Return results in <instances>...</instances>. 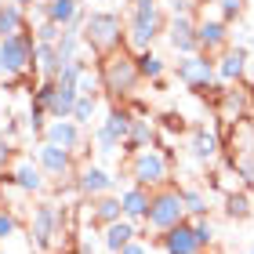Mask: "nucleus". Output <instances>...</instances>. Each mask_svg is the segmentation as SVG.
Instances as JSON below:
<instances>
[{
    "label": "nucleus",
    "mask_w": 254,
    "mask_h": 254,
    "mask_svg": "<svg viewBox=\"0 0 254 254\" xmlns=\"http://www.w3.org/2000/svg\"><path fill=\"white\" fill-rule=\"evenodd\" d=\"M87 207H91V222H98L102 229L106 225H113V222H120L124 218V203H120V196H98V200H87Z\"/></svg>",
    "instance_id": "f3484780"
},
{
    "label": "nucleus",
    "mask_w": 254,
    "mask_h": 254,
    "mask_svg": "<svg viewBox=\"0 0 254 254\" xmlns=\"http://www.w3.org/2000/svg\"><path fill=\"white\" fill-rule=\"evenodd\" d=\"M167 40H171V48H175L178 55H186V59H192V55L200 51V40H196V22H192L189 15H175V18H171Z\"/></svg>",
    "instance_id": "f8f14e48"
},
{
    "label": "nucleus",
    "mask_w": 254,
    "mask_h": 254,
    "mask_svg": "<svg viewBox=\"0 0 254 254\" xmlns=\"http://www.w3.org/2000/svg\"><path fill=\"white\" fill-rule=\"evenodd\" d=\"M37 164H40L44 175H51V178H73V175H76L73 153H69V149L51 145V142H40V145H37Z\"/></svg>",
    "instance_id": "1a4fd4ad"
},
{
    "label": "nucleus",
    "mask_w": 254,
    "mask_h": 254,
    "mask_svg": "<svg viewBox=\"0 0 254 254\" xmlns=\"http://www.w3.org/2000/svg\"><path fill=\"white\" fill-rule=\"evenodd\" d=\"M33 55H37V37L29 33H15V37L0 40V59H4V80L22 76L33 65Z\"/></svg>",
    "instance_id": "0eeeda50"
},
{
    "label": "nucleus",
    "mask_w": 254,
    "mask_h": 254,
    "mask_svg": "<svg viewBox=\"0 0 254 254\" xmlns=\"http://www.w3.org/2000/svg\"><path fill=\"white\" fill-rule=\"evenodd\" d=\"M189 149H192V156L196 160H214L218 156V149H222V142H218V134L214 131H207V127H196L192 138H189Z\"/></svg>",
    "instance_id": "4be33fe9"
},
{
    "label": "nucleus",
    "mask_w": 254,
    "mask_h": 254,
    "mask_svg": "<svg viewBox=\"0 0 254 254\" xmlns=\"http://www.w3.org/2000/svg\"><path fill=\"white\" fill-rule=\"evenodd\" d=\"M182 203H186V211L192 214V218H207V196L200 192V189H182Z\"/></svg>",
    "instance_id": "473e14b6"
},
{
    "label": "nucleus",
    "mask_w": 254,
    "mask_h": 254,
    "mask_svg": "<svg viewBox=\"0 0 254 254\" xmlns=\"http://www.w3.org/2000/svg\"><path fill=\"white\" fill-rule=\"evenodd\" d=\"M73 182H76V192L84 196V200H98V196H109L113 192V182H117V178H113L109 171L87 164V167H80L73 175Z\"/></svg>",
    "instance_id": "9b49d317"
},
{
    "label": "nucleus",
    "mask_w": 254,
    "mask_h": 254,
    "mask_svg": "<svg viewBox=\"0 0 254 254\" xmlns=\"http://www.w3.org/2000/svg\"><path fill=\"white\" fill-rule=\"evenodd\" d=\"M189 222H192V233H196V244H200V251H207V247H211L214 244V225L211 222H207V218H189Z\"/></svg>",
    "instance_id": "f704fd0d"
},
{
    "label": "nucleus",
    "mask_w": 254,
    "mask_h": 254,
    "mask_svg": "<svg viewBox=\"0 0 254 254\" xmlns=\"http://www.w3.org/2000/svg\"><path fill=\"white\" fill-rule=\"evenodd\" d=\"M33 69L44 76V80H55L62 69V59H59V48L55 44H37V55H33Z\"/></svg>",
    "instance_id": "412c9836"
},
{
    "label": "nucleus",
    "mask_w": 254,
    "mask_h": 254,
    "mask_svg": "<svg viewBox=\"0 0 254 254\" xmlns=\"http://www.w3.org/2000/svg\"><path fill=\"white\" fill-rule=\"evenodd\" d=\"M189 218L186 203H182V189L175 186H164V189H153V203H149V214H145V225L153 229V233L164 236L167 229L182 225Z\"/></svg>",
    "instance_id": "f03ea898"
},
{
    "label": "nucleus",
    "mask_w": 254,
    "mask_h": 254,
    "mask_svg": "<svg viewBox=\"0 0 254 254\" xmlns=\"http://www.w3.org/2000/svg\"><path fill=\"white\" fill-rule=\"evenodd\" d=\"M102 124H106L109 131L120 138V145H124V142H127V134H131V127H134V113H131V109H124V106H113V109H109V117L102 120Z\"/></svg>",
    "instance_id": "a878e982"
},
{
    "label": "nucleus",
    "mask_w": 254,
    "mask_h": 254,
    "mask_svg": "<svg viewBox=\"0 0 254 254\" xmlns=\"http://www.w3.org/2000/svg\"><path fill=\"white\" fill-rule=\"evenodd\" d=\"M244 69H247V51L236 48V51H225L222 55V62H218V76H222V80H240V76H244Z\"/></svg>",
    "instance_id": "bb28decb"
},
{
    "label": "nucleus",
    "mask_w": 254,
    "mask_h": 254,
    "mask_svg": "<svg viewBox=\"0 0 254 254\" xmlns=\"http://www.w3.org/2000/svg\"><path fill=\"white\" fill-rule=\"evenodd\" d=\"M247 113V91H222V120H240Z\"/></svg>",
    "instance_id": "cd10ccee"
},
{
    "label": "nucleus",
    "mask_w": 254,
    "mask_h": 254,
    "mask_svg": "<svg viewBox=\"0 0 254 254\" xmlns=\"http://www.w3.org/2000/svg\"><path fill=\"white\" fill-rule=\"evenodd\" d=\"M160 247H164V254H200V244H196V233H192L189 218L182 225L167 229V233L160 236Z\"/></svg>",
    "instance_id": "ddd939ff"
},
{
    "label": "nucleus",
    "mask_w": 254,
    "mask_h": 254,
    "mask_svg": "<svg viewBox=\"0 0 254 254\" xmlns=\"http://www.w3.org/2000/svg\"><path fill=\"white\" fill-rule=\"evenodd\" d=\"M0 76H4V59H0Z\"/></svg>",
    "instance_id": "c03bdc74"
},
{
    "label": "nucleus",
    "mask_w": 254,
    "mask_h": 254,
    "mask_svg": "<svg viewBox=\"0 0 254 254\" xmlns=\"http://www.w3.org/2000/svg\"><path fill=\"white\" fill-rule=\"evenodd\" d=\"M127 178H131V186L164 189L167 178H171V160L160 153V149H142V153H134L131 164H127Z\"/></svg>",
    "instance_id": "20e7f679"
},
{
    "label": "nucleus",
    "mask_w": 254,
    "mask_h": 254,
    "mask_svg": "<svg viewBox=\"0 0 254 254\" xmlns=\"http://www.w3.org/2000/svg\"><path fill=\"white\" fill-rule=\"evenodd\" d=\"M80 91L76 87H62L55 84V95H51V106H48V117L51 120H73V106H76Z\"/></svg>",
    "instance_id": "6ab92c4d"
},
{
    "label": "nucleus",
    "mask_w": 254,
    "mask_h": 254,
    "mask_svg": "<svg viewBox=\"0 0 254 254\" xmlns=\"http://www.w3.org/2000/svg\"><path fill=\"white\" fill-rule=\"evenodd\" d=\"M214 73H218V65L207 59V55H192V59L178 62V80L189 91H207V87H211V80H214Z\"/></svg>",
    "instance_id": "9d476101"
},
{
    "label": "nucleus",
    "mask_w": 254,
    "mask_h": 254,
    "mask_svg": "<svg viewBox=\"0 0 254 254\" xmlns=\"http://www.w3.org/2000/svg\"><path fill=\"white\" fill-rule=\"evenodd\" d=\"M11 167V138L7 134H0V175Z\"/></svg>",
    "instance_id": "4c0bfd02"
},
{
    "label": "nucleus",
    "mask_w": 254,
    "mask_h": 254,
    "mask_svg": "<svg viewBox=\"0 0 254 254\" xmlns=\"http://www.w3.org/2000/svg\"><path fill=\"white\" fill-rule=\"evenodd\" d=\"M196 40H200V51H225V44H229L225 22H218V18L196 22Z\"/></svg>",
    "instance_id": "dca6fc26"
},
{
    "label": "nucleus",
    "mask_w": 254,
    "mask_h": 254,
    "mask_svg": "<svg viewBox=\"0 0 254 254\" xmlns=\"http://www.w3.org/2000/svg\"><path fill=\"white\" fill-rule=\"evenodd\" d=\"M254 214V203H251V192L247 189H236L225 196V218L229 222H247Z\"/></svg>",
    "instance_id": "b1692460"
},
{
    "label": "nucleus",
    "mask_w": 254,
    "mask_h": 254,
    "mask_svg": "<svg viewBox=\"0 0 254 254\" xmlns=\"http://www.w3.org/2000/svg\"><path fill=\"white\" fill-rule=\"evenodd\" d=\"M29 244L37 251H51L55 247V236H62V211L48 200H40L37 207H33L29 214Z\"/></svg>",
    "instance_id": "423d86ee"
},
{
    "label": "nucleus",
    "mask_w": 254,
    "mask_h": 254,
    "mask_svg": "<svg viewBox=\"0 0 254 254\" xmlns=\"http://www.w3.org/2000/svg\"><path fill=\"white\" fill-rule=\"evenodd\" d=\"M22 233V218L11 211V207H0V244H7L11 236Z\"/></svg>",
    "instance_id": "2f4dec72"
},
{
    "label": "nucleus",
    "mask_w": 254,
    "mask_h": 254,
    "mask_svg": "<svg viewBox=\"0 0 254 254\" xmlns=\"http://www.w3.org/2000/svg\"><path fill=\"white\" fill-rule=\"evenodd\" d=\"M171 7H175V15H189V0H171Z\"/></svg>",
    "instance_id": "ea45409f"
},
{
    "label": "nucleus",
    "mask_w": 254,
    "mask_h": 254,
    "mask_svg": "<svg viewBox=\"0 0 254 254\" xmlns=\"http://www.w3.org/2000/svg\"><path fill=\"white\" fill-rule=\"evenodd\" d=\"M44 142L73 153V149H80V142H84V127H80L76 120H51L48 131H44Z\"/></svg>",
    "instance_id": "4468645a"
},
{
    "label": "nucleus",
    "mask_w": 254,
    "mask_h": 254,
    "mask_svg": "<svg viewBox=\"0 0 254 254\" xmlns=\"http://www.w3.org/2000/svg\"><path fill=\"white\" fill-rule=\"evenodd\" d=\"M80 44H84V40H80V33H73V29H62V37H59V44H55V48H59V59L62 62H73V59H80Z\"/></svg>",
    "instance_id": "c756f323"
},
{
    "label": "nucleus",
    "mask_w": 254,
    "mask_h": 254,
    "mask_svg": "<svg viewBox=\"0 0 254 254\" xmlns=\"http://www.w3.org/2000/svg\"><path fill=\"white\" fill-rule=\"evenodd\" d=\"M218 4H222V18L225 22L240 18V11H244V0H218Z\"/></svg>",
    "instance_id": "e433bc0d"
},
{
    "label": "nucleus",
    "mask_w": 254,
    "mask_h": 254,
    "mask_svg": "<svg viewBox=\"0 0 254 254\" xmlns=\"http://www.w3.org/2000/svg\"><path fill=\"white\" fill-rule=\"evenodd\" d=\"M120 254H149V247L142 244V240H134V244H127V247H124Z\"/></svg>",
    "instance_id": "58836bf2"
},
{
    "label": "nucleus",
    "mask_w": 254,
    "mask_h": 254,
    "mask_svg": "<svg viewBox=\"0 0 254 254\" xmlns=\"http://www.w3.org/2000/svg\"><path fill=\"white\" fill-rule=\"evenodd\" d=\"M76 15H80V0H48L44 4V18L55 22L59 29H65Z\"/></svg>",
    "instance_id": "5701e85b"
},
{
    "label": "nucleus",
    "mask_w": 254,
    "mask_h": 254,
    "mask_svg": "<svg viewBox=\"0 0 254 254\" xmlns=\"http://www.w3.org/2000/svg\"><path fill=\"white\" fill-rule=\"evenodd\" d=\"M15 33H26V11L18 4H0V40Z\"/></svg>",
    "instance_id": "393cba45"
},
{
    "label": "nucleus",
    "mask_w": 254,
    "mask_h": 254,
    "mask_svg": "<svg viewBox=\"0 0 254 254\" xmlns=\"http://www.w3.org/2000/svg\"><path fill=\"white\" fill-rule=\"evenodd\" d=\"M98 80H102V87H106L109 95H131L134 84L142 80V73H138V59H131L124 48L113 51L109 59L98 62Z\"/></svg>",
    "instance_id": "7ed1b4c3"
},
{
    "label": "nucleus",
    "mask_w": 254,
    "mask_h": 254,
    "mask_svg": "<svg viewBox=\"0 0 254 254\" xmlns=\"http://www.w3.org/2000/svg\"><path fill=\"white\" fill-rule=\"evenodd\" d=\"M0 254H11V251H7V244H0Z\"/></svg>",
    "instance_id": "37998d69"
},
{
    "label": "nucleus",
    "mask_w": 254,
    "mask_h": 254,
    "mask_svg": "<svg viewBox=\"0 0 254 254\" xmlns=\"http://www.w3.org/2000/svg\"><path fill=\"white\" fill-rule=\"evenodd\" d=\"M80 40L91 48V55L109 59L113 51L124 48V22H120V15H117V11H91L87 22H84Z\"/></svg>",
    "instance_id": "f257e3e1"
},
{
    "label": "nucleus",
    "mask_w": 254,
    "mask_h": 254,
    "mask_svg": "<svg viewBox=\"0 0 254 254\" xmlns=\"http://www.w3.org/2000/svg\"><path fill=\"white\" fill-rule=\"evenodd\" d=\"M138 73H142L145 80H160L164 76V59L153 55V51H142L138 55Z\"/></svg>",
    "instance_id": "7c9ffc66"
},
{
    "label": "nucleus",
    "mask_w": 254,
    "mask_h": 254,
    "mask_svg": "<svg viewBox=\"0 0 254 254\" xmlns=\"http://www.w3.org/2000/svg\"><path fill=\"white\" fill-rule=\"evenodd\" d=\"M142 149H153V124L145 117H134V127H131V134H127V142L120 145V153L134 156V153H142Z\"/></svg>",
    "instance_id": "aec40b11"
},
{
    "label": "nucleus",
    "mask_w": 254,
    "mask_h": 254,
    "mask_svg": "<svg viewBox=\"0 0 254 254\" xmlns=\"http://www.w3.org/2000/svg\"><path fill=\"white\" fill-rule=\"evenodd\" d=\"M59 37H62V29L55 26V22L44 18V22H40V29H37V44H59Z\"/></svg>",
    "instance_id": "c9c22d12"
},
{
    "label": "nucleus",
    "mask_w": 254,
    "mask_h": 254,
    "mask_svg": "<svg viewBox=\"0 0 254 254\" xmlns=\"http://www.w3.org/2000/svg\"><path fill=\"white\" fill-rule=\"evenodd\" d=\"M15 4H18V7H26V4H33V0H15Z\"/></svg>",
    "instance_id": "a19ab883"
},
{
    "label": "nucleus",
    "mask_w": 254,
    "mask_h": 254,
    "mask_svg": "<svg viewBox=\"0 0 254 254\" xmlns=\"http://www.w3.org/2000/svg\"><path fill=\"white\" fill-rule=\"evenodd\" d=\"M160 33V4L156 0H134L131 22H127V44L134 51H149Z\"/></svg>",
    "instance_id": "39448f33"
},
{
    "label": "nucleus",
    "mask_w": 254,
    "mask_h": 254,
    "mask_svg": "<svg viewBox=\"0 0 254 254\" xmlns=\"http://www.w3.org/2000/svg\"><path fill=\"white\" fill-rule=\"evenodd\" d=\"M247 254H254V247H251V251H247Z\"/></svg>",
    "instance_id": "a18cd8bd"
},
{
    "label": "nucleus",
    "mask_w": 254,
    "mask_h": 254,
    "mask_svg": "<svg viewBox=\"0 0 254 254\" xmlns=\"http://www.w3.org/2000/svg\"><path fill=\"white\" fill-rule=\"evenodd\" d=\"M95 113H98V95H80L76 98V106H73V120L80 127H87L91 120H95Z\"/></svg>",
    "instance_id": "c85d7f7f"
},
{
    "label": "nucleus",
    "mask_w": 254,
    "mask_h": 254,
    "mask_svg": "<svg viewBox=\"0 0 254 254\" xmlns=\"http://www.w3.org/2000/svg\"><path fill=\"white\" fill-rule=\"evenodd\" d=\"M120 203H124V218H127V222H145L149 203H153V189H145V186H127V189L120 192Z\"/></svg>",
    "instance_id": "2eb2a0df"
},
{
    "label": "nucleus",
    "mask_w": 254,
    "mask_h": 254,
    "mask_svg": "<svg viewBox=\"0 0 254 254\" xmlns=\"http://www.w3.org/2000/svg\"><path fill=\"white\" fill-rule=\"evenodd\" d=\"M95 145H98V153H106V156L120 153V138L113 134L106 124H98V127H95Z\"/></svg>",
    "instance_id": "72a5a7b5"
},
{
    "label": "nucleus",
    "mask_w": 254,
    "mask_h": 254,
    "mask_svg": "<svg viewBox=\"0 0 254 254\" xmlns=\"http://www.w3.org/2000/svg\"><path fill=\"white\" fill-rule=\"evenodd\" d=\"M0 186H15L22 192L37 196V192H44L48 182H44V171L37 164V156H15V160H11V167L0 175Z\"/></svg>",
    "instance_id": "6e6552de"
},
{
    "label": "nucleus",
    "mask_w": 254,
    "mask_h": 254,
    "mask_svg": "<svg viewBox=\"0 0 254 254\" xmlns=\"http://www.w3.org/2000/svg\"><path fill=\"white\" fill-rule=\"evenodd\" d=\"M134 240H138V225L127 222V218H120V222L106 225V236H102V244H106L109 254H120L127 244H134Z\"/></svg>",
    "instance_id": "a211bd4d"
},
{
    "label": "nucleus",
    "mask_w": 254,
    "mask_h": 254,
    "mask_svg": "<svg viewBox=\"0 0 254 254\" xmlns=\"http://www.w3.org/2000/svg\"><path fill=\"white\" fill-rule=\"evenodd\" d=\"M0 207H7V203H4V186H0Z\"/></svg>",
    "instance_id": "79ce46f5"
}]
</instances>
